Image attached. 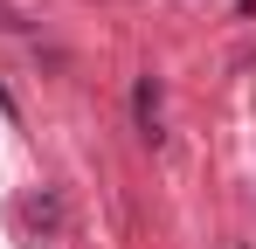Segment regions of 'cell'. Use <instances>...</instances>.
Wrapping results in <instances>:
<instances>
[{
  "mask_svg": "<svg viewBox=\"0 0 256 249\" xmlns=\"http://www.w3.org/2000/svg\"><path fill=\"white\" fill-rule=\"evenodd\" d=\"M132 118H138V132H146V138H160V83H152V76L132 83Z\"/></svg>",
  "mask_w": 256,
  "mask_h": 249,
  "instance_id": "obj_1",
  "label": "cell"
}]
</instances>
